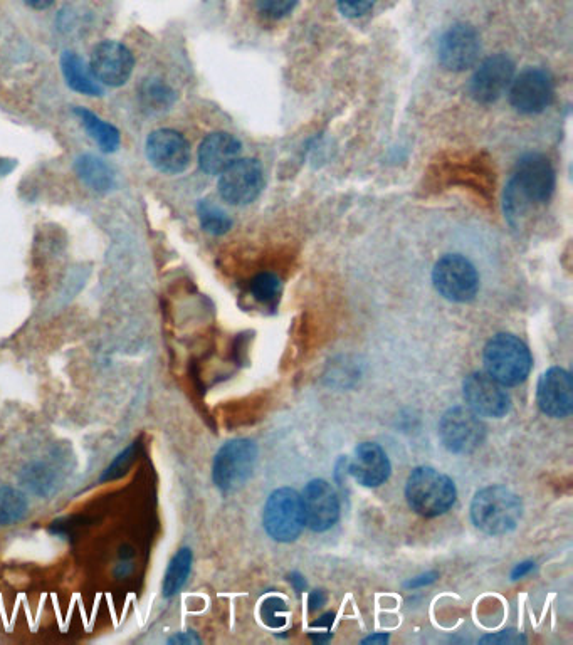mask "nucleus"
Returning <instances> with one entry per match:
<instances>
[{"label":"nucleus","instance_id":"35","mask_svg":"<svg viewBox=\"0 0 573 645\" xmlns=\"http://www.w3.org/2000/svg\"><path fill=\"white\" fill-rule=\"evenodd\" d=\"M436 578H437L436 572L427 573V575H422V577L414 578V580H411V582L407 583V587L409 588L424 587V585H429V583L434 582Z\"/></svg>","mask_w":573,"mask_h":645},{"label":"nucleus","instance_id":"8","mask_svg":"<svg viewBox=\"0 0 573 645\" xmlns=\"http://www.w3.org/2000/svg\"><path fill=\"white\" fill-rule=\"evenodd\" d=\"M511 184L528 202L545 204L555 189V172L552 163L542 153H528L516 165Z\"/></svg>","mask_w":573,"mask_h":645},{"label":"nucleus","instance_id":"11","mask_svg":"<svg viewBox=\"0 0 573 645\" xmlns=\"http://www.w3.org/2000/svg\"><path fill=\"white\" fill-rule=\"evenodd\" d=\"M464 400L479 417L501 419L510 412V395L488 373L474 372L463 383Z\"/></svg>","mask_w":573,"mask_h":645},{"label":"nucleus","instance_id":"40","mask_svg":"<svg viewBox=\"0 0 573 645\" xmlns=\"http://www.w3.org/2000/svg\"><path fill=\"white\" fill-rule=\"evenodd\" d=\"M290 580L291 582L295 583V587H296V590H298V592H303V590H305L306 588L305 578H301L300 575H298V573H293V575H291Z\"/></svg>","mask_w":573,"mask_h":645},{"label":"nucleus","instance_id":"37","mask_svg":"<svg viewBox=\"0 0 573 645\" xmlns=\"http://www.w3.org/2000/svg\"><path fill=\"white\" fill-rule=\"evenodd\" d=\"M531 570H533V563H521V565H518V567L513 570V573H511V578H513V580H518V578L525 577L526 573L531 572Z\"/></svg>","mask_w":573,"mask_h":645},{"label":"nucleus","instance_id":"18","mask_svg":"<svg viewBox=\"0 0 573 645\" xmlns=\"http://www.w3.org/2000/svg\"><path fill=\"white\" fill-rule=\"evenodd\" d=\"M389 457L384 449L375 442H363L355 449V456L350 462V474L363 488H377L389 479Z\"/></svg>","mask_w":573,"mask_h":645},{"label":"nucleus","instance_id":"22","mask_svg":"<svg viewBox=\"0 0 573 645\" xmlns=\"http://www.w3.org/2000/svg\"><path fill=\"white\" fill-rule=\"evenodd\" d=\"M74 113L85 126L86 132L90 135L98 147L106 153H113L120 147V132L108 121L101 120L100 116L85 110V108H74Z\"/></svg>","mask_w":573,"mask_h":645},{"label":"nucleus","instance_id":"33","mask_svg":"<svg viewBox=\"0 0 573 645\" xmlns=\"http://www.w3.org/2000/svg\"><path fill=\"white\" fill-rule=\"evenodd\" d=\"M526 642L525 637L516 634L515 630H503L500 634L486 635L481 639V644H520Z\"/></svg>","mask_w":573,"mask_h":645},{"label":"nucleus","instance_id":"31","mask_svg":"<svg viewBox=\"0 0 573 645\" xmlns=\"http://www.w3.org/2000/svg\"><path fill=\"white\" fill-rule=\"evenodd\" d=\"M298 0H256L258 11L268 19H281L295 9Z\"/></svg>","mask_w":573,"mask_h":645},{"label":"nucleus","instance_id":"10","mask_svg":"<svg viewBox=\"0 0 573 645\" xmlns=\"http://www.w3.org/2000/svg\"><path fill=\"white\" fill-rule=\"evenodd\" d=\"M552 100L553 79L545 69H525L511 81V105L523 115L542 113Z\"/></svg>","mask_w":573,"mask_h":645},{"label":"nucleus","instance_id":"15","mask_svg":"<svg viewBox=\"0 0 573 645\" xmlns=\"http://www.w3.org/2000/svg\"><path fill=\"white\" fill-rule=\"evenodd\" d=\"M90 68L101 84L118 88L132 76L135 58L132 51L121 42L103 41L91 54Z\"/></svg>","mask_w":573,"mask_h":645},{"label":"nucleus","instance_id":"14","mask_svg":"<svg viewBox=\"0 0 573 645\" xmlns=\"http://www.w3.org/2000/svg\"><path fill=\"white\" fill-rule=\"evenodd\" d=\"M479 34L469 24H454L442 34L439 41V61L449 71H466L473 68L479 58Z\"/></svg>","mask_w":573,"mask_h":645},{"label":"nucleus","instance_id":"30","mask_svg":"<svg viewBox=\"0 0 573 645\" xmlns=\"http://www.w3.org/2000/svg\"><path fill=\"white\" fill-rule=\"evenodd\" d=\"M284 612H286V604L278 597L264 600L263 607H261V617H263L264 624L273 627V629L283 627L284 622H286Z\"/></svg>","mask_w":573,"mask_h":645},{"label":"nucleus","instance_id":"2","mask_svg":"<svg viewBox=\"0 0 573 645\" xmlns=\"http://www.w3.org/2000/svg\"><path fill=\"white\" fill-rule=\"evenodd\" d=\"M456 484L453 479L434 467H417L405 486V498L412 511L424 518H436L447 513L456 503Z\"/></svg>","mask_w":573,"mask_h":645},{"label":"nucleus","instance_id":"7","mask_svg":"<svg viewBox=\"0 0 573 645\" xmlns=\"http://www.w3.org/2000/svg\"><path fill=\"white\" fill-rule=\"evenodd\" d=\"M439 437L447 451L464 456L483 444L486 427L469 407H453L442 415Z\"/></svg>","mask_w":573,"mask_h":645},{"label":"nucleus","instance_id":"34","mask_svg":"<svg viewBox=\"0 0 573 645\" xmlns=\"http://www.w3.org/2000/svg\"><path fill=\"white\" fill-rule=\"evenodd\" d=\"M170 644H199L200 639L195 635V632L192 630H187V632H182V634L175 635L172 639L169 640Z\"/></svg>","mask_w":573,"mask_h":645},{"label":"nucleus","instance_id":"6","mask_svg":"<svg viewBox=\"0 0 573 645\" xmlns=\"http://www.w3.org/2000/svg\"><path fill=\"white\" fill-rule=\"evenodd\" d=\"M432 281L444 298L454 303H469L479 291V274L466 257L447 254L432 271Z\"/></svg>","mask_w":573,"mask_h":645},{"label":"nucleus","instance_id":"9","mask_svg":"<svg viewBox=\"0 0 573 645\" xmlns=\"http://www.w3.org/2000/svg\"><path fill=\"white\" fill-rule=\"evenodd\" d=\"M148 162L162 174L177 175L190 165V145L184 135L170 128L150 133L145 145Z\"/></svg>","mask_w":573,"mask_h":645},{"label":"nucleus","instance_id":"3","mask_svg":"<svg viewBox=\"0 0 573 645\" xmlns=\"http://www.w3.org/2000/svg\"><path fill=\"white\" fill-rule=\"evenodd\" d=\"M483 362L489 377L503 387H516L530 375L533 358L520 338L500 333L486 343Z\"/></svg>","mask_w":573,"mask_h":645},{"label":"nucleus","instance_id":"19","mask_svg":"<svg viewBox=\"0 0 573 645\" xmlns=\"http://www.w3.org/2000/svg\"><path fill=\"white\" fill-rule=\"evenodd\" d=\"M241 143L229 133H212L200 143L199 165L206 174L219 175L236 162Z\"/></svg>","mask_w":573,"mask_h":645},{"label":"nucleus","instance_id":"23","mask_svg":"<svg viewBox=\"0 0 573 645\" xmlns=\"http://www.w3.org/2000/svg\"><path fill=\"white\" fill-rule=\"evenodd\" d=\"M192 560H194V555H192L190 548H180L175 553L172 562L169 563L167 573L163 577V597H175L184 588L187 578H189L190 570H192Z\"/></svg>","mask_w":573,"mask_h":645},{"label":"nucleus","instance_id":"29","mask_svg":"<svg viewBox=\"0 0 573 645\" xmlns=\"http://www.w3.org/2000/svg\"><path fill=\"white\" fill-rule=\"evenodd\" d=\"M138 456V446L137 442L132 444V446L127 447L125 451L120 452L118 456L115 457V461L111 462L108 469H106L105 474L101 476V481H113V479L121 478L127 474L128 469L133 466V462L137 459Z\"/></svg>","mask_w":573,"mask_h":645},{"label":"nucleus","instance_id":"4","mask_svg":"<svg viewBox=\"0 0 573 645\" xmlns=\"http://www.w3.org/2000/svg\"><path fill=\"white\" fill-rule=\"evenodd\" d=\"M263 525L273 540L295 541L306 525L301 494L291 488L276 489L264 506Z\"/></svg>","mask_w":573,"mask_h":645},{"label":"nucleus","instance_id":"28","mask_svg":"<svg viewBox=\"0 0 573 645\" xmlns=\"http://www.w3.org/2000/svg\"><path fill=\"white\" fill-rule=\"evenodd\" d=\"M251 293L263 305H274L281 293V281L271 273H261L251 281Z\"/></svg>","mask_w":573,"mask_h":645},{"label":"nucleus","instance_id":"1","mask_svg":"<svg viewBox=\"0 0 573 645\" xmlns=\"http://www.w3.org/2000/svg\"><path fill=\"white\" fill-rule=\"evenodd\" d=\"M523 514L521 499L505 486H488L474 496L471 520L486 535L500 536L515 530Z\"/></svg>","mask_w":573,"mask_h":645},{"label":"nucleus","instance_id":"24","mask_svg":"<svg viewBox=\"0 0 573 645\" xmlns=\"http://www.w3.org/2000/svg\"><path fill=\"white\" fill-rule=\"evenodd\" d=\"M21 481L27 489H31L32 493L48 496L56 489L58 472L44 462H32L22 471Z\"/></svg>","mask_w":573,"mask_h":645},{"label":"nucleus","instance_id":"25","mask_svg":"<svg viewBox=\"0 0 573 645\" xmlns=\"http://www.w3.org/2000/svg\"><path fill=\"white\" fill-rule=\"evenodd\" d=\"M29 509L26 494L11 486L0 488V526L16 525Z\"/></svg>","mask_w":573,"mask_h":645},{"label":"nucleus","instance_id":"27","mask_svg":"<svg viewBox=\"0 0 573 645\" xmlns=\"http://www.w3.org/2000/svg\"><path fill=\"white\" fill-rule=\"evenodd\" d=\"M175 93L158 79H147L142 86V103L153 111L169 110L174 105Z\"/></svg>","mask_w":573,"mask_h":645},{"label":"nucleus","instance_id":"32","mask_svg":"<svg viewBox=\"0 0 573 645\" xmlns=\"http://www.w3.org/2000/svg\"><path fill=\"white\" fill-rule=\"evenodd\" d=\"M375 2L377 0H338V9L343 16L355 19L367 14L374 7Z\"/></svg>","mask_w":573,"mask_h":645},{"label":"nucleus","instance_id":"13","mask_svg":"<svg viewBox=\"0 0 573 645\" xmlns=\"http://www.w3.org/2000/svg\"><path fill=\"white\" fill-rule=\"evenodd\" d=\"M513 78H515L513 61L505 54H496L486 59L476 69L469 83V93L478 103L491 105L510 90Z\"/></svg>","mask_w":573,"mask_h":645},{"label":"nucleus","instance_id":"26","mask_svg":"<svg viewBox=\"0 0 573 645\" xmlns=\"http://www.w3.org/2000/svg\"><path fill=\"white\" fill-rule=\"evenodd\" d=\"M200 226L212 236H222L232 227L231 217L211 200H200L199 207Z\"/></svg>","mask_w":573,"mask_h":645},{"label":"nucleus","instance_id":"16","mask_svg":"<svg viewBox=\"0 0 573 645\" xmlns=\"http://www.w3.org/2000/svg\"><path fill=\"white\" fill-rule=\"evenodd\" d=\"M301 501L305 509V523L310 526V530L323 533L330 530L340 518L337 494L323 479H313L306 484Z\"/></svg>","mask_w":573,"mask_h":645},{"label":"nucleus","instance_id":"36","mask_svg":"<svg viewBox=\"0 0 573 645\" xmlns=\"http://www.w3.org/2000/svg\"><path fill=\"white\" fill-rule=\"evenodd\" d=\"M26 6L32 7V9H37V11H44L48 7L53 6L54 0H22Z\"/></svg>","mask_w":573,"mask_h":645},{"label":"nucleus","instance_id":"17","mask_svg":"<svg viewBox=\"0 0 573 645\" xmlns=\"http://www.w3.org/2000/svg\"><path fill=\"white\" fill-rule=\"evenodd\" d=\"M538 407L553 419H565L573 410L572 375L560 367L543 373L538 382Z\"/></svg>","mask_w":573,"mask_h":645},{"label":"nucleus","instance_id":"20","mask_svg":"<svg viewBox=\"0 0 573 645\" xmlns=\"http://www.w3.org/2000/svg\"><path fill=\"white\" fill-rule=\"evenodd\" d=\"M61 69H63L64 79L71 90L86 96H103L105 93L100 81L96 79L90 66L85 63V59L73 51H66L63 54Z\"/></svg>","mask_w":573,"mask_h":645},{"label":"nucleus","instance_id":"21","mask_svg":"<svg viewBox=\"0 0 573 645\" xmlns=\"http://www.w3.org/2000/svg\"><path fill=\"white\" fill-rule=\"evenodd\" d=\"M76 174L83 180L90 189L96 192H108L115 187V174L113 168L95 157V155H83L76 160Z\"/></svg>","mask_w":573,"mask_h":645},{"label":"nucleus","instance_id":"5","mask_svg":"<svg viewBox=\"0 0 573 645\" xmlns=\"http://www.w3.org/2000/svg\"><path fill=\"white\" fill-rule=\"evenodd\" d=\"M258 459V447L248 439L229 441L219 449L212 464V479L222 493H231L246 484Z\"/></svg>","mask_w":573,"mask_h":645},{"label":"nucleus","instance_id":"38","mask_svg":"<svg viewBox=\"0 0 573 645\" xmlns=\"http://www.w3.org/2000/svg\"><path fill=\"white\" fill-rule=\"evenodd\" d=\"M325 593L323 592H313L310 597L311 610L318 609L321 605L325 604Z\"/></svg>","mask_w":573,"mask_h":645},{"label":"nucleus","instance_id":"39","mask_svg":"<svg viewBox=\"0 0 573 645\" xmlns=\"http://www.w3.org/2000/svg\"><path fill=\"white\" fill-rule=\"evenodd\" d=\"M387 642H389V635L385 634H375L363 640V644H387Z\"/></svg>","mask_w":573,"mask_h":645},{"label":"nucleus","instance_id":"12","mask_svg":"<svg viewBox=\"0 0 573 645\" xmlns=\"http://www.w3.org/2000/svg\"><path fill=\"white\" fill-rule=\"evenodd\" d=\"M264 187L263 168L258 160H236L224 170L219 180V194L232 205L251 204Z\"/></svg>","mask_w":573,"mask_h":645}]
</instances>
